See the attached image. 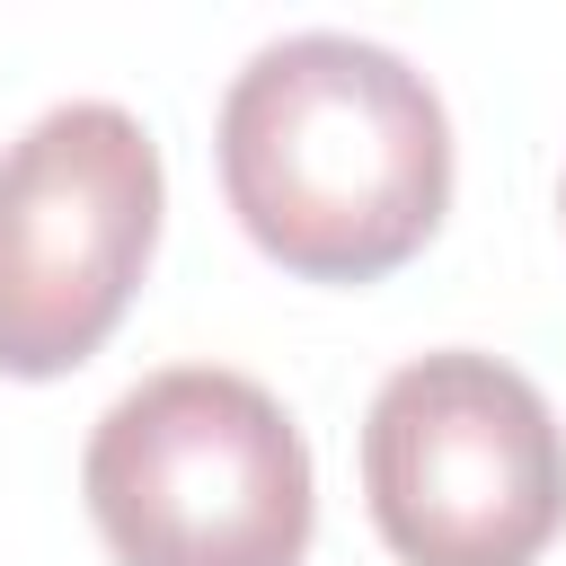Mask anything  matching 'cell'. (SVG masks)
Here are the masks:
<instances>
[{"label": "cell", "mask_w": 566, "mask_h": 566, "mask_svg": "<svg viewBox=\"0 0 566 566\" xmlns=\"http://www.w3.org/2000/svg\"><path fill=\"white\" fill-rule=\"evenodd\" d=\"M221 195L239 230L310 283L407 265L451 203V115L371 35H274L221 97Z\"/></svg>", "instance_id": "1"}, {"label": "cell", "mask_w": 566, "mask_h": 566, "mask_svg": "<svg viewBox=\"0 0 566 566\" xmlns=\"http://www.w3.org/2000/svg\"><path fill=\"white\" fill-rule=\"evenodd\" d=\"M80 495L115 566H301L318 513L301 424L221 363L133 380L88 433Z\"/></svg>", "instance_id": "2"}, {"label": "cell", "mask_w": 566, "mask_h": 566, "mask_svg": "<svg viewBox=\"0 0 566 566\" xmlns=\"http://www.w3.org/2000/svg\"><path fill=\"white\" fill-rule=\"evenodd\" d=\"M363 495L407 566H531L566 531V424L495 354H416L363 416Z\"/></svg>", "instance_id": "3"}, {"label": "cell", "mask_w": 566, "mask_h": 566, "mask_svg": "<svg viewBox=\"0 0 566 566\" xmlns=\"http://www.w3.org/2000/svg\"><path fill=\"white\" fill-rule=\"evenodd\" d=\"M159 248V142L115 97L44 106L0 150V371L88 363Z\"/></svg>", "instance_id": "4"}, {"label": "cell", "mask_w": 566, "mask_h": 566, "mask_svg": "<svg viewBox=\"0 0 566 566\" xmlns=\"http://www.w3.org/2000/svg\"><path fill=\"white\" fill-rule=\"evenodd\" d=\"M557 212H566V186H557Z\"/></svg>", "instance_id": "5"}]
</instances>
